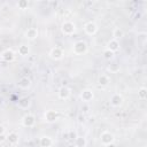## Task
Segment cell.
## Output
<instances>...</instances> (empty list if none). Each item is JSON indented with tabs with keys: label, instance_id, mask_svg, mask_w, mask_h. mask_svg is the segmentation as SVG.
Wrapping results in <instances>:
<instances>
[{
	"label": "cell",
	"instance_id": "obj_27",
	"mask_svg": "<svg viewBox=\"0 0 147 147\" xmlns=\"http://www.w3.org/2000/svg\"><path fill=\"white\" fill-rule=\"evenodd\" d=\"M2 103H3V96L0 95V105H2Z\"/></svg>",
	"mask_w": 147,
	"mask_h": 147
},
{
	"label": "cell",
	"instance_id": "obj_23",
	"mask_svg": "<svg viewBox=\"0 0 147 147\" xmlns=\"http://www.w3.org/2000/svg\"><path fill=\"white\" fill-rule=\"evenodd\" d=\"M108 70H109L110 72H113V74H116V72L119 71V64H117V63H111V64L108 65Z\"/></svg>",
	"mask_w": 147,
	"mask_h": 147
},
{
	"label": "cell",
	"instance_id": "obj_3",
	"mask_svg": "<svg viewBox=\"0 0 147 147\" xmlns=\"http://www.w3.org/2000/svg\"><path fill=\"white\" fill-rule=\"evenodd\" d=\"M100 140H101V144L103 146H109L111 145L114 141H115V137L111 132L109 131H103L101 134H100Z\"/></svg>",
	"mask_w": 147,
	"mask_h": 147
},
{
	"label": "cell",
	"instance_id": "obj_13",
	"mask_svg": "<svg viewBox=\"0 0 147 147\" xmlns=\"http://www.w3.org/2000/svg\"><path fill=\"white\" fill-rule=\"evenodd\" d=\"M30 85H31V80H30L28 77H22V78L18 79L17 86H18L20 88H22V90H26V88L30 87Z\"/></svg>",
	"mask_w": 147,
	"mask_h": 147
},
{
	"label": "cell",
	"instance_id": "obj_6",
	"mask_svg": "<svg viewBox=\"0 0 147 147\" xmlns=\"http://www.w3.org/2000/svg\"><path fill=\"white\" fill-rule=\"evenodd\" d=\"M36 124V117L32 114H26L22 118V125L25 127H32Z\"/></svg>",
	"mask_w": 147,
	"mask_h": 147
},
{
	"label": "cell",
	"instance_id": "obj_5",
	"mask_svg": "<svg viewBox=\"0 0 147 147\" xmlns=\"http://www.w3.org/2000/svg\"><path fill=\"white\" fill-rule=\"evenodd\" d=\"M44 118L47 123H53L55 122L57 118H59V113L56 110H53V109H48L45 111L44 114Z\"/></svg>",
	"mask_w": 147,
	"mask_h": 147
},
{
	"label": "cell",
	"instance_id": "obj_4",
	"mask_svg": "<svg viewBox=\"0 0 147 147\" xmlns=\"http://www.w3.org/2000/svg\"><path fill=\"white\" fill-rule=\"evenodd\" d=\"M98 25H96V23L95 22H92V21H90V22H87L85 25H84V31H85V33L86 34H88V36H94L96 32H98Z\"/></svg>",
	"mask_w": 147,
	"mask_h": 147
},
{
	"label": "cell",
	"instance_id": "obj_21",
	"mask_svg": "<svg viewBox=\"0 0 147 147\" xmlns=\"http://www.w3.org/2000/svg\"><path fill=\"white\" fill-rule=\"evenodd\" d=\"M98 83L101 86H107L109 84V77L107 75H100L98 78Z\"/></svg>",
	"mask_w": 147,
	"mask_h": 147
},
{
	"label": "cell",
	"instance_id": "obj_19",
	"mask_svg": "<svg viewBox=\"0 0 147 147\" xmlns=\"http://www.w3.org/2000/svg\"><path fill=\"white\" fill-rule=\"evenodd\" d=\"M17 52H18V54H20L21 56H28L29 53H30V48H29V46H26V45L23 44V45H20V46H18Z\"/></svg>",
	"mask_w": 147,
	"mask_h": 147
},
{
	"label": "cell",
	"instance_id": "obj_28",
	"mask_svg": "<svg viewBox=\"0 0 147 147\" xmlns=\"http://www.w3.org/2000/svg\"><path fill=\"white\" fill-rule=\"evenodd\" d=\"M67 147H75L74 145H69V146H67Z\"/></svg>",
	"mask_w": 147,
	"mask_h": 147
},
{
	"label": "cell",
	"instance_id": "obj_10",
	"mask_svg": "<svg viewBox=\"0 0 147 147\" xmlns=\"http://www.w3.org/2000/svg\"><path fill=\"white\" fill-rule=\"evenodd\" d=\"M93 98H94V94L88 88H85L80 92V99H82L83 102H90V101L93 100Z\"/></svg>",
	"mask_w": 147,
	"mask_h": 147
},
{
	"label": "cell",
	"instance_id": "obj_25",
	"mask_svg": "<svg viewBox=\"0 0 147 147\" xmlns=\"http://www.w3.org/2000/svg\"><path fill=\"white\" fill-rule=\"evenodd\" d=\"M28 6H29V2L25 1V0H21V1L17 2V7H18L20 9H26Z\"/></svg>",
	"mask_w": 147,
	"mask_h": 147
},
{
	"label": "cell",
	"instance_id": "obj_18",
	"mask_svg": "<svg viewBox=\"0 0 147 147\" xmlns=\"http://www.w3.org/2000/svg\"><path fill=\"white\" fill-rule=\"evenodd\" d=\"M86 145H87V141L84 137H76L75 138V144H74L75 147H86Z\"/></svg>",
	"mask_w": 147,
	"mask_h": 147
},
{
	"label": "cell",
	"instance_id": "obj_8",
	"mask_svg": "<svg viewBox=\"0 0 147 147\" xmlns=\"http://www.w3.org/2000/svg\"><path fill=\"white\" fill-rule=\"evenodd\" d=\"M109 102L113 107H119L122 103H123V96L119 94V93H114L110 99H109Z\"/></svg>",
	"mask_w": 147,
	"mask_h": 147
},
{
	"label": "cell",
	"instance_id": "obj_9",
	"mask_svg": "<svg viewBox=\"0 0 147 147\" xmlns=\"http://www.w3.org/2000/svg\"><path fill=\"white\" fill-rule=\"evenodd\" d=\"M49 56L53 60H61L63 57V51L60 47H53L49 51Z\"/></svg>",
	"mask_w": 147,
	"mask_h": 147
},
{
	"label": "cell",
	"instance_id": "obj_15",
	"mask_svg": "<svg viewBox=\"0 0 147 147\" xmlns=\"http://www.w3.org/2000/svg\"><path fill=\"white\" fill-rule=\"evenodd\" d=\"M39 145H40L41 147H51V146L53 145V140H52V138L48 137V136H42V137L40 138V140H39Z\"/></svg>",
	"mask_w": 147,
	"mask_h": 147
},
{
	"label": "cell",
	"instance_id": "obj_17",
	"mask_svg": "<svg viewBox=\"0 0 147 147\" xmlns=\"http://www.w3.org/2000/svg\"><path fill=\"white\" fill-rule=\"evenodd\" d=\"M7 141L10 144V145H16L18 142V136L16 132H10L8 136H7Z\"/></svg>",
	"mask_w": 147,
	"mask_h": 147
},
{
	"label": "cell",
	"instance_id": "obj_2",
	"mask_svg": "<svg viewBox=\"0 0 147 147\" xmlns=\"http://www.w3.org/2000/svg\"><path fill=\"white\" fill-rule=\"evenodd\" d=\"M86 51H87V44L84 40H78L72 46V52L76 55H82V54L86 53Z\"/></svg>",
	"mask_w": 147,
	"mask_h": 147
},
{
	"label": "cell",
	"instance_id": "obj_20",
	"mask_svg": "<svg viewBox=\"0 0 147 147\" xmlns=\"http://www.w3.org/2000/svg\"><path fill=\"white\" fill-rule=\"evenodd\" d=\"M123 36H124V32H123V30H122L121 28H115V29L113 30V39L118 40V39H121Z\"/></svg>",
	"mask_w": 147,
	"mask_h": 147
},
{
	"label": "cell",
	"instance_id": "obj_7",
	"mask_svg": "<svg viewBox=\"0 0 147 147\" xmlns=\"http://www.w3.org/2000/svg\"><path fill=\"white\" fill-rule=\"evenodd\" d=\"M70 95H71V90H70L68 86H62V87H60V90H59V92H57L59 99H61V100H67V99L70 98Z\"/></svg>",
	"mask_w": 147,
	"mask_h": 147
},
{
	"label": "cell",
	"instance_id": "obj_24",
	"mask_svg": "<svg viewBox=\"0 0 147 147\" xmlns=\"http://www.w3.org/2000/svg\"><path fill=\"white\" fill-rule=\"evenodd\" d=\"M102 55H103V57H105L106 60H111V59L114 57V53H113V52H110V51H109V49H107V48L103 51Z\"/></svg>",
	"mask_w": 147,
	"mask_h": 147
},
{
	"label": "cell",
	"instance_id": "obj_14",
	"mask_svg": "<svg viewBox=\"0 0 147 147\" xmlns=\"http://www.w3.org/2000/svg\"><path fill=\"white\" fill-rule=\"evenodd\" d=\"M25 37L29 39V40H34L37 37H38V30L36 28H29L26 31H25Z\"/></svg>",
	"mask_w": 147,
	"mask_h": 147
},
{
	"label": "cell",
	"instance_id": "obj_26",
	"mask_svg": "<svg viewBox=\"0 0 147 147\" xmlns=\"http://www.w3.org/2000/svg\"><path fill=\"white\" fill-rule=\"evenodd\" d=\"M5 132H6V127H5L3 125H1V124H0V136H3V134H5Z\"/></svg>",
	"mask_w": 147,
	"mask_h": 147
},
{
	"label": "cell",
	"instance_id": "obj_22",
	"mask_svg": "<svg viewBox=\"0 0 147 147\" xmlns=\"http://www.w3.org/2000/svg\"><path fill=\"white\" fill-rule=\"evenodd\" d=\"M147 98V88L145 86H141L139 90H138V99L140 100H145Z\"/></svg>",
	"mask_w": 147,
	"mask_h": 147
},
{
	"label": "cell",
	"instance_id": "obj_11",
	"mask_svg": "<svg viewBox=\"0 0 147 147\" xmlns=\"http://www.w3.org/2000/svg\"><path fill=\"white\" fill-rule=\"evenodd\" d=\"M1 59L6 62H11L14 59H15V53L13 49L8 48V49H5L2 53H1Z\"/></svg>",
	"mask_w": 147,
	"mask_h": 147
},
{
	"label": "cell",
	"instance_id": "obj_1",
	"mask_svg": "<svg viewBox=\"0 0 147 147\" xmlns=\"http://www.w3.org/2000/svg\"><path fill=\"white\" fill-rule=\"evenodd\" d=\"M75 30H76V25H75V23H72L71 21H64V22L62 23V25H61V31H62V33L65 34V36H71V34H74Z\"/></svg>",
	"mask_w": 147,
	"mask_h": 147
},
{
	"label": "cell",
	"instance_id": "obj_16",
	"mask_svg": "<svg viewBox=\"0 0 147 147\" xmlns=\"http://www.w3.org/2000/svg\"><path fill=\"white\" fill-rule=\"evenodd\" d=\"M30 103H31V101H30V99L26 98V96L21 98V99L17 101V106H18L21 109H28V108L30 107Z\"/></svg>",
	"mask_w": 147,
	"mask_h": 147
},
{
	"label": "cell",
	"instance_id": "obj_12",
	"mask_svg": "<svg viewBox=\"0 0 147 147\" xmlns=\"http://www.w3.org/2000/svg\"><path fill=\"white\" fill-rule=\"evenodd\" d=\"M107 49H109V51L113 52V53L119 51V42H118V40H116V39H110V40L108 41V44H107Z\"/></svg>",
	"mask_w": 147,
	"mask_h": 147
}]
</instances>
